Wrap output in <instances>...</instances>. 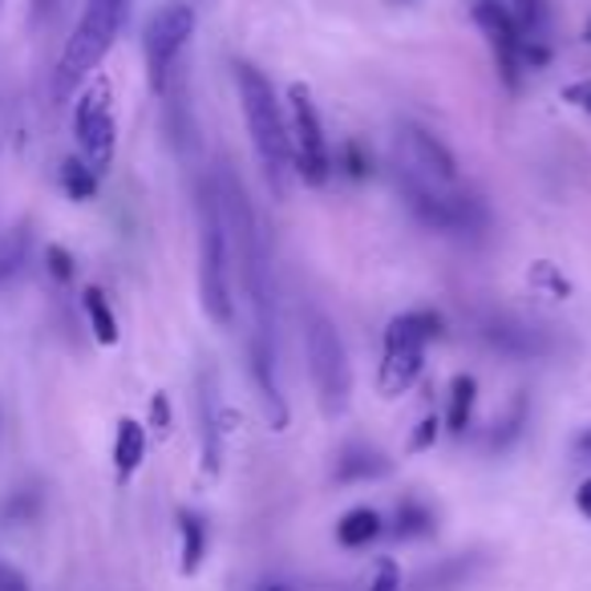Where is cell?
<instances>
[{
    "mask_svg": "<svg viewBox=\"0 0 591 591\" xmlns=\"http://www.w3.org/2000/svg\"><path fill=\"white\" fill-rule=\"evenodd\" d=\"M422 369H426V349H385V361H381V393L385 397H397L422 377Z\"/></svg>",
    "mask_w": 591,
    "mask_h": 591,
    "instance_id": "13",
    "label": "cell"
},
{
    "mask_svg": "<svg viewBox=\"0 0 591 591\" xmlns=\"http://www.w3.org/2000/svg\"><path fill=\"white\" fill-rule=\"evenodd\" d=\"M288 146H292V166L300 175L304 187H325L328 175H332V158H328V139L325 127H320V113H316V101L308 94V86L288 89Z\"/></svg>",
    "mask_w": 591,
    "mask_h": 591,
    "instance_id": "5",
    "label": "cell"
},
{
    "mask_svg": "<svg viewBox=\"0 0 591 591\" xmlns=\"http://www.w3.org/2000/svg\"><path fill=\"white\" fill-rule=\"evenodd\" d=\"M474 21H479L482 37H486V45H491L494 53V65H499V74H503V81L511 89L518 86V74H523V29L511 21V13H506L499 0H479L474 4Z\"/></svg>",
    "mask_w": 591,
    "mask_h": 591,
    "instance_id": "9",
    "label": "cell"
},
{
    "mask_svg": "<svg viewBox=\"0 0 591 591\" xmlns=\"http://www.w3.org/2000/svg\"><path fill=\"white\" fill-rule=\"evenodd\" d=\"M588 41H591V25H588Z\"/></svg>",
    "mask_w": 591,
    "mask_h": 591,
    "instance_id": "36",
    "label": "cell"
},
{
    "mask_svg": "<svg viewBox=\"0 0 591 591\" xmlns=\"http://www.w3.org/2000/svg\"><path fill=\"white\" fill-rule=\"evenodd\" d=\"M81 308H86L89 328H94L98 344H118V316H113L110 300H106V292L86 288V296H81Z\"/></svg>",
    "mask_w": 591,
    "mask_h": 591,
    "instance_id": "19",
    "label": "cell"
},
{
    "mask_svg": "<svg viewBox=\"0 0 591 591\" xmlns=\"http://www.w3.org/2000/svg\"><path fill=\"white\" fill-rule=\"evenodd\" d=\"M304 352H308V373H313V390L320 402V414L328 422H337L349 409L352 397V365L344 340H340L337 325L325 313L308 308L304 313Z\"/></svg>",
    "mask_w": 591,
    "mask_h": 591,
    "instance_id": "4",
    "label": "cell"
},
{
    "mask_svg": "<svg viewBox=\"0 0 591 591\" xmlns=\"http://www.w3.org/2000/svg\"><path fill=\"white\" fill-rule=\"evenodd\" d=\"M482 337H486L491 349L506 352V357H535V352L547 349L535 328L518 325L511 316H486V320H482Z\"/></svg>",
    "mask_w": 591,
    "mask_h": 591,
    "instance_id": "11",
    "label": "cell"
},
{
    "mask_svg": "<svg viewBox=\"0 0 591 591\" xmlns=\"http://www.w3.org/2000/svg\"><path fill=\"white\" fill-rule=\"evenodd\" d=\"M527 284L535 292H543V296H551V300H567V296H571V280H567L551 260H535V264L527 267Z\"/></svg>",
    "mask_w": 591,
    "mask_h": 591,
    "instance_id": "21",
    "label": "cell"
},
{
    "mask_svg": "<svg viewBox=\"0 0 591 591\" xmlns=\"http://www.w3.org/2000/svg\"><path fill=\"white\" fill-rule=\"evenodd\" d=\"M576 450H579V458H591V426L576 438Z\"/></svg>",
    "mask_w": 591,
    "mask_h": 591,
    "instance_id": "34",
    "label": "cell"
},
{
    "mask_svg": "<svg viewBox=\"0 0 591 591\" xmlns=\"http://www.w3.org/2000/svg\"><path fill=\"white\" fill-rule=\"evenodd\" d=\"M523 417H527V409H523V402H515V409H511V417L503 422V434H494L491 438V446L494 450H503L506 441L511 438H518V429H523Z\"/></svg>",
    "mask_w": 591,
    "mask_h": 591,
    "instance_id": "28",
    "label": "cell"
},
{
    "mask_svg": "<svg viewBox=\"0 0 591 591\" xmlns=\"http://www.w3.org/2000/svg\"><path fill=\"white\" fill-rule=\"evenodd\" d=\"M474 402H479V381L470 377V373H458L450 381V414H446L450 434H466L470 417H474Z\"/></svg>",
    "mask_w": 591,
    "mask_h": 591,
    "instance_id": "18",
    "label": "cell"
},
{
    "mask_svg": "<svg viewBox=\"0 0 591 591\" xmlns=\"http://www.w3.org/2000/svg\"><path fill=\"white\" fill-rule=\"evenodd\" d=\"M178 535H183V576H195L207 559V523L195 511H178Z\"/></svg>",
    "mask_w": 591,
    "mask_h": 591,
    "instance_id": "17",
    "label": "cell"
},
{
    "mask_svg": "<svg viewBox=\"0 0 591 591\" xmlns=\"http://www.w3.org/2000/svg\"><path fill=\"white\" fill-rule=\"evenodd\" d=\"M203 470L207 474H219V462H223V438L227 426H231V414L219 405V393H215V381H203Z\"/></svg>",
    "mask_w": 591,
    "mask_h": 591,
    "instance_id": "10",
    "label": "cell"
},
{
    "mask_svg": "<svg viewBox=\"0 0 591 591\" xmlns=\"http://www.w3.org/2000/svg\"><path fill=\"white\" fill-rule=\"evenodd\" d=\"M151 426L154 434H171V402H166V393H154L151 397Z\"/></svg>",
    "mask_w": 591,
    "mask_h": 591,
    "instance_id": "29",
    "label": "cell"
},
{
    "mask_svg": "<svg viewBox=\"0 0 591 591\" xmlns=\"http://www.w3.org/2000/svg\"><path fill=\"white\" fill-rule=\"evenodd\" d=\"M393 158H397V178H409V183H422V187L446 190V187H453V178H458L453 154L422 127L397 130Z\"/></svg>",
    "mask_w": 591,
    "mask_h": 591,
    "instance_id": "8",
    "label": "cell"
},
{
    "mask_svg": "<svg viewBox=\"0 0 591 591\" xmlns=\"http://www.w3.org/2000/svg\"><path fill=\"white\" fill-rule=\"evenodd\" d=\"M62 187H65L69 199L86 203V199L98 195V175L86 166V158H65L62 163Z\"/></svg>",
    "mask_w": 591,
    "mask_h": 591,
    "instance_id": "22",
    "label": "cell"
},
{
    "mask_svg": "<svg viewBox=\"0 0 591 591\" xmlns=\"http://www.w3.org/2000/svg\"><path fill=\"white\" fill-rule=\"evenodd\" d=\"M369 591H402V567L393 563V559H381L377 576H373Z\"/></svg>",
    "mask_w": 591,
    "mask_h": 591,
    "instance_id": "27",
    "label": "cell"
},
{
    "mask_svg": "<svg viewBox=\"0 0 591 591\" xmlns=\"http://www.w3.org/2000/svg\"><path fill=\"white\" fill-rule=\"evenodd\" d=\"M74 134L81 146V158L94 175H106L118 151V122H113V94L106 77H94L74 110Z\"/></svg>",
    "mask_w": 591,
    "mask_h": 591,
    "instance_id": "6",
    "label": "cell"
},
{
    "mask_svg": "<svg viewBox=\"0 0 591 591\" xmlns=\"http://www.w3.org/2000/svg\"><path fill=\"white\" fill-rule=\"evenodd\" d=\"M236 89H240L248 134H252L255 158L264 166L267 187H272L276 199H284L288 195L292 146H288V118L280 110L276 89H272V81L252 62H236Z\"/></svg>",
    "mask_w": 591,
    "mask_h": 591,
    "instance_id": "1",
    "label": "cell"
},
{
    "mask_svg": "<svg viewBox=\"0 0 591 591\" xmlns=\"http://www.w3.org/2000/svg\"><path fill=\"white\" fill-rule=\"evenodd\" d=\"M441 337V316L429 313V308H417V313L393 316L390 328H385V349H426L429 340Z\"/></svg>",
    "mask_w": 591,
    "mask_h": 591,
    "instance_id": "12",
    "label": "cell"
},
{
    "mask_svg": "<svg viewBox=\"0 0 591 591\" xmlns=\"http://www.w3.org/2000/svg\"><path fill=\"white\" fill-rule=\"evenodd\" d=\"M344 163H349V175L352 178H365L369 175V158H365V151H361V142H349V146H344Z\"/></svg>",
    "mask_w": 591,
    "mask_h": 591,
    "instance_id": "31",
    "label": "cell"
},
{
    "mask_svg": "<svg viewBox=\"0 0 591 591\" xmlns=\"http://www.w3.org/2000/svg\"><path fill=\"white\" fill-rule=\"evenodd\" d=\"M576 506H579V515H583V518H591V479L583 482V486H579V491H576Z\"/></svg>",
    "mask_w": 591,
    "mask_h": 591,
    "instance_id": "33",
    "label": "cell"
},
{
    "mask_svg": "<svg viewBox=\"0 0 591 591\" xmlns=\"http://www.w3.org/2000/svg\"><path fill=\"white\" fill-rule=\"evenodd\" d=\"M45 260H50L53 280H62V284H69V280H74V255L65 252V248L50 243V248H45Z\"/></svg>",
    "mask_w": 591,
    "mask_h": 591,
    "instance_id": "26",
    "label": "cell"
},
{
    "mask_svg": "<svg viewBox=\"0 0 591 591\" xmlns=\"http://www.w3.org/2000/svg\"><path fill=\"white\" fill-rule=\"evenodd\" d=\"M390 474V458L373 446H349L337 458V482H369Z\"/></svg>",
    "mask_w": 591,
    "mask_h": 591,
    "instance_id": "15",
    "label": "cell"
},
{
    "mask_svg": "<svg viewBox=\"0 0 591 591\" xmlns=\"http://www.w3.org/2000/svg\"><path fill=\"white\" fill-rule=\"evenodd\" d=\"M142 462H146V429L134 417H122L118 434H113V470H118V482L134 479V470Z\"/></svg>",
    "mask_w": 591,
    "mask_h": 591,
    "instance_id": "14",
    "label": "cell"
},
{
    "mask_svg": "<svg viewBox=\"0 0 591 591\" xmlns=\"http://www.w3.org/2000/svg\"><path fill=\"white\" fill-rule=\"evenodd\" d=\"M438 434H441V422H438V417H434V414L422 417V422H417V429H414V438H409V450H414V453L434 450V441H438Z\"/></svg>",
    "mask_w": 591,
    "mask_h": 591,
    "instance_id": "25",
    "label": "cell"
},
{
    "mask_svg": "<svg viewBox=\"0 0 591 591\" xmlns=\"http://www.w3.org/2000/svg\"><path fill=\"white\" fill-rule=\"evenodd\" d=\"M563 101H571L576 110L591 113V77H583V81H571V86H563Z\"/></svg>",
    "mask_w": 591,
    "mask_h": 591,
    "instance_id": "30",
    "label": "cell"
},
{
    "mask_svg": "<svg viewBox=\"0 0 591 591\" xmlns=\"http://www.w3.org/2000/svg\"><path fill=\"white\" fill-rule=\"evenodd\" d=\"M21 264H25V240L21 236H13V240L0 243V284L9 276H17L21 272Z\"/></svg>",
    "mask_w": 591,
    "mask_h": 591,
    "instance_id": "24",
    "label": "cell"
},
{
    "mask_svg": "<svg viewBox=\"0 0 591 591\" xmlns=\"http://www.w3.org/2000/svg\"><path fill=\"white\" fill-rule=\"evenodd\" d=\"M393 535H397V539H426V535H434V511H429L426 503H417V499L397 503Z\"/></svg>",
    "mask_w": 591,
    "mask_h": 591,
    "instance_id": "20",
    "label": "cell"
},
{
    "mask_svg": "<svg viewBox=\"0 0 591 591\" xmlns=\"http://www.w3.org/2000/svg\"><path fill=\"white\" fill-rule=\"evenodd\" d=\"M199 300L203 313L219 328H231L236 320V296H231V243L215 187H203L199 203Z\"/></svg>",
    "mask_w": 591,
    "mask_h": 591,
    "instance_id": "3",
    "label": "cell"
},
{
    "mask_svg": "<svg viewBox=\"0 0 591 591\" xmlns=\"http://www.w3.org/2000/svg\"><path fill=\"white\" fill-rule=\"evenodd\" d=\"M511 21L523 29V37L539 41L543 37V25H547V13H543V0H499Z\"/></svg>",
    "mask_w": 591,
    "mask_h": 591,
    "instance_id": "23",
    "label": "cell"
},
{
    "mask_svg": "<svg viewBox=\"0 0 591 591\" xmlns=\"http://www.w3.org/2000/svg\"><path fill=\"white\" fill-rule=\"evenodd\" d=\"M195 37V13L187 4H166L151 17V25L142 33V53H146V74H151V86L163 94L171 74H175V62L183 57L187 41Z\"/></svg>",
    "mask_w": 591,
    "mask_h": 591,
    "instance_id": "7",
    "label": "cell"
},
{
    "mask_svg": "<svg viewBox=\"0 0 591 591\" xmlns=\"http://www.w3.org/2000/svg\"><path fill=\"white\" fill-rule=\"evenodd\" d=\"M0 591H29V579L0 559Z\"/></svg>",
    "mask_w": 591,
    "mask_h": 591,
    "instance_id": "32",
    "label": "cell"
},
{
    "mask_svg": "<svg viewBox=\"0 0 591 591\" xmlns=\"http://www.w3.org/2000/svg\"><path fill=\"white\" fill-rule=\"evenodd\" d=\"M267 591H284V588H267Z\"/></svg>",
    "mask_w": 591,
    "mask_h": 591,
    "instance_id": "35",
    "label": "cell"
},
{
    "mask_svg": "<svg viewBox=\"0 0 591 591\" xmlns=\"http://www.w3.org/2000/svg\"><path fill=\"white\" fill-rule=\"evenodd\" d=\"M127 13H130V0H89L81 21L74 25L69 41H65L62 57H57V74H53V94L57 98H69L98 69L101 57L110 53V45L122 33Z\"/></svg>",
    "mask_w": 591,
    "mask_h": 591,
    "instance_id": "2",
    "label": "cell"
},
{
    "mask_svg": "<svg viewBox=\"0 0 591 591\" xmlns=\"http://www.w3.org/2000/svg\"><path fill=\"white\" fill-rule=\"evenodd\" d=\"M381 535V515L373 506H352L349 515L337 523V543L340 547H349V551H361L369 543Z\"/></svg>",
    "mask_w": 591,
    "mask_h": 591,
    "instance_id": "16",
    "label": "cell"
}]
</instances>
